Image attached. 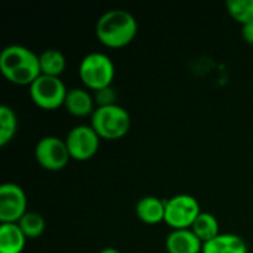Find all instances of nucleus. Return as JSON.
Instances as JSON below:
<instances>
[{"label":"nucleus","instance_id":"f257e3e1","mask_svg":"<svg viewBox=\"0 0 253 253\" xmlns=\"http://www.w3.org/2000/svg\"><path fill=\"white\" fill-rule=\"evenodd\" d=\"M0 71L7 82L30 87L42 76L39 55L22 44L6 46L0 53Z\"/></svg>","mask_w":253,"mask_h":253},{"label":"nucleus","instance_id":"f03ea898","mask_svg":"<svg viewBox=\"0 0 253 253\" xmlns=\"http://www.w3.org/2000/svg\"><path fill=\"white\" fill-rule=\"evenodd\" d=\"M98 40L110 49H122L138 34L135 16L125 9H111L102 13L95 25Z\"/></svg>","mask_w":253,"mask_h":253},{"label":"nucleus","instance_id":"7ed1b4c3","mask_svg":"<svg viewBox=\"0 0 253 253\" xmlns=\"http://www.w3.org/2000/svg\"><path fill=\"white\" fill-rule=\"evenodd\" d=\"M90 126L95 129L101 139L116 141L129 133L132 119L127 110L119 104L110 107H98L90 117Z\"/></svg>","mask_w":253,"mask_h":253},{"label":"nucleus","instance_id":"20e7f679","mask_svg":"<svg viewBox=\"0 0 253 253\" xmlns=\"http://www.w3.org/2000/svg\"><path fill=\"white\" fill-rule=\"evenodd\" d=\"M116 76V67L108 55L102 52L87 53L79 65V77L82 83L96 92L111 86Z\"/></svg>","mask_w":253,"mask_h":253},{"label":"nucleus","instance_id":"39448f33","mask_svg":"<svg viewBox=\"0 0 253 253\" xmlns=\"http://www.w3.org/2000/svg\"><path fill=\"white\" fill-rule=\"evenodd\" d=\"M33 104L44 111H53L64 107L67 98V87L59 77L40 76L28 87Z\"/></svg>","mask_w":253,"mask_h":253},{"label":"nucleus","instance_id":"423d86ee","mask_svg":"<svg viewBox=\"0 0 253 253\" xmlns=\"http://www.w3.org/2000/svg\"><path fill=\"white\" fill-rule=\"evenodd\" d=\"M200 213V203L196 197L178 194L166 200L165 222L172 230H190Z\"/></svg>","mask_w":253,"mask_h":253},{"label":"nucleus","instance_id":"0eeeda50","mask_svg":"<svg viewBox=\"0 0 253 253\" xmlns=\"http://www.w3.org/2000/svg\"><path fill=\"white\" fill-rule=\"evenodd\" d=\"M65 144L71 159L77 162H86L95 157L98 153L101 138L90 125H79L68 132Z\"/></svg>","mask_w":253,"mask_h":253},{"label":"nucleus","instance_id":"6e6552de","mask_svg":"<svg viewBox=\"0 0 253 253\" xmlns=\"http://www.w3.org/2000/svg\"><path fill=\"white\" fill-rule=\"evenodd\" d=\"M34 156L37 163L43 169L50 172L62 170L71 159L65 139H61L58 136L42 138L34 148Z\"/></svg>","mask_w":253,"mask_h":253},{"label":"nucleus","instance_id":"1a4fd4ad","mask_svg":"<svg viewBox=\"0 0 253 253\" xmlns=\"http://www.w3.org/2000/svg\"><path fill=\"white\" fill-rule=\"evenodd\" d=\"M27 212L25 191L18 184H3L0 187V222L18 224Z\"/></svg>","mask_w":253,"mask_h":253},{"label":"nucleus","instance_id":"9d476101","mask_svg":"<svg viewBox=\"0 0 253 253\" xmlns=\"http://www.w3.org/2000/svg\"><path fill=\"white\" fill-rule=\"evenodd\" d=\"M168 253H202L203 243L191 230H172L166 237Z\"/></svg>","mask_w":253,"mask_h":253},{"label":"nucleus","instance_id":"9b49d317","mask_svg":"<svg viewBox=\"0 0 253 253\" xmlns=\"http://www.w3.org/2000/svg\"><path fill=\"white\" fill-rule=\"evenodd\" d=\"M64 108L74 117H92L93 111L96 110V104L93 95H90L86 89L76 87L68 90Z\"/></svg>","mask_w":253,"mask_h":253},{"label":"nucleus","instance_id":"f8f14e48","mask_svg":"<svg viewBox=\"0 0 253 253\" xmlns=\"http://www.w3.org/2000/svg\"><path fill=\"white\" fill-rule=\"evenodd\" d=\"M136 216L147 225H156L165 222V212H166V200H162L154 196L142 197L136 203Z\"/></svg>","mask_w":253,"mask_h":253},{"label":"nucleus","instance_id":"ddd939ff","mask_svg":"<svg viewBox=\"0 0 253 253\" xmlns=\"http://www.w3.org/2000/svg\"><path fill=\"white\" fill-rule=\"evenodd\" d=\"M202 253H249V248L240 236L227 233L205 243Z\"/></svg>","mask_w":253,"mask_h":253},{"label":"nucleus","instance_id":"4468645a","mask_svg":"<svg viewBox=\"0 0 253 253\" xmlns=\"http://www.w3.org/2000/svg\"><path fill=\"white\" fill-rule=\"evenodd\" d=\"M27 240L18 224L0 225V253H22Z\"/></svg>","mask_w":253,"mask_h":253},{"label":"nucleus","instance_id":"2eb2a0df","mask_svg":"<svg viewBox=\"0 0 253 253\" xmlns=\"http://www.w3.org/2000/svg\"><path fill=\"white\" fill-rule=\"evenodd\" d=\"M39 62L42 74L50 77H59L67 67V59L64 53L56 49H47L42 52L39 55Z\"/></svg>","mask_w":253,"mask_h":253},{"label":"nucleus","instance_id":"dca6fc26","mask_svg":"<svg viewBox=\"0 0 253 253\" xmlns=\"http://www.w3.org/2000/svg\"><path fill=\"white\" fill-rule=\"evenodd\" d=\"M190 230L200 239V242L203 245L213 240L215 237H218L221 234L218 219L209 212H202L197 216V219L194 221V224H193V227Z\"/></svg>","mask_w":253,"mask_h":253},{"label":"nucleus","instance_id":"f3484780","mask_svg":"<svg viewBox=\"0 0 253 253\" xmlns=\"http://www.w3.org/2000/svg\"><path fill=\"white\" fill-rule=\"evenodd\" d=\"M18 130V119L15 111L7 107H0V145H7L16 135Z\"/></svg>","mask_w":253,"mask_h":253},{"label":"nucleus","instance_id":"a211bd4d","mask_svg":"<svg viewBox=\"0 0 253 253\" xmlns=\"http://www.w3.org/2000/svg\"><path fill=\"white\" fill-rule=\"evenodd\" d=\"M18 225L22 230V233L25 234V237L30 239V240L39 239L44 233V230H46V221L37 212H27L19 219Z\"/></svg>","mask_w":253,"mask_h":253},{"label":"nucleus","instance_id":"6ab92c4d","mask_svg":"<svg viewBox=\"0 0 253 253\" xmlns=\"http://www.w3.org/2000/svg\"><path fill=\"white\" fill-rule=\"evenodd\" d=\"M225 6L231 18L242 25L253 22V0H228Z\"/></svg>","mask_w":253,"mask_h":253},{"label":"nucleus","instance_id":"aec40b11","mask_svg":"<svg viewBox=\"0 0 253 253\" xmlns=\"http://www.w3.org/2000/svg\"><path fill=\"white\" fill-rule=\"evenodd\" d=\"M96 108L98 107H110V105H117V92L113 86L104 87L101 90H96L93 95Z\"/></svg>","mask_w":253,"mask_h":253},{"label":"nucleus","instance_id":"412c9836","mask_svg":"<svg viewBox=\"0 0 253 253\" xmlns=\"http://www.w3.org/2000/svg\"><path fill=\"white\" fill-rule=\"evenodd\" d=\"M242 36L243 40L249 44H253V22H249L246 25H242Z\"/></svg>","mask_w":253,"mask_h":253},{"label":"nucleus","instance_id":"4be33fe9","mask_svg":"<svg viewBox=\"0 0 253 253\" xmlns=\"http://www.w3.org/2000/svg\"><path fill=\"white\" fill-rule=\"evenodd\" d=\"M98 253H120L117 249H114V248H104L102 251H99Z\"/></svg>","mask_w":253,"mask_h":253}]
</instances>
